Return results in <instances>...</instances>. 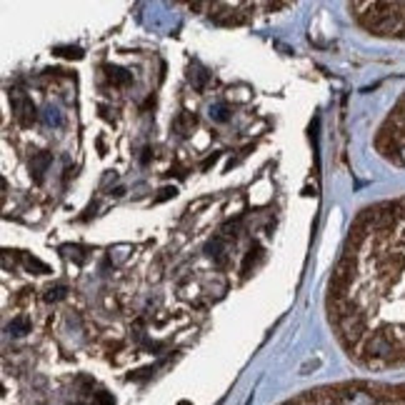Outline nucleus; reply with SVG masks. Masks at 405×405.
Masks as SVG:
<instances>
[{
	"label": "nucleus",
	"instance_id": "obj_1",
	"mask_svg": "<svg viewBox=\"0 0 405 405\" xmlns=\"http://www.w3.org/2000/svg\"><path fill=\"white\" fill-rule=\"evenodd\" d=\"M286 405H405V395L390 388L373 385H338L310 390Z\"/></svg>",
	"mask_w": 405,
	"mask_h": 405
},
{
	"label": "nucleus",
	"instance_id": "obj_2",
	"mask_svg": "<svg viewBox=\"0 0 405 405\" xmlns=\"http://www.w3.org/2000/svg\"><path fill=\"white\" fill-rule=\"evenodd\" d=\"M13 113H15V120H18L20 126L23 128H30L33 126V123H36V105H33V103L28 101V98L23 96V93H18V90H15V93H13Z\"/></svg>",
	"mask_w": 405,
	"mask_h": 405
},
{
	"label": "nucleus",
	"instance_id": "obj_3",
	"mask_svg": "<svg viewBox=\"0 0 405 405\" xmlns=\"http://www.w3.org/2000/svg\"><path fill=\"white\" fill-rule=\"evenodd\" d=\"M105 75L108 80L113 85H131L133 83V75L123 68H115V66H105Z\"/></svg>",
	"mask_w": 405,
	"mask_h": 405
},
{
	"label": "nucleus",
	"instance_id": "obj_4",
	"mask_svg": "<svg viewBox=\"0 0 405 405\" xmlns=\"http://www.w3.org/2000/svg\"><path fill=\"white\" fill-rule=\"evenodd\" d=\"M50 163H53V155H48V153H40V155H36V158H33L30 168H33V173H36V180H38V183H40V180H43V173L48 170Z\"/></svg>",
	"mask_w": 405,
	"mask_h": 405
},
{
	"label": "nucleus",
	"instance_id": "obj_5",
	"mask_svg": "<svg viewBox=\"0 0 405 405\" xmlns=\"http://www.w3.org/2000/svg\"><path fill=\"white\" fill-rule=\"evenodd\" d=\"M208 256L213 258L218 265H226V260H228V248H226V243H223L221 238L218 240H213V243L208 245Z\"/></svg>",
	"mask_w": 405,
	"mask_h": 405
},
{
	"label": "nucleus",
	"instance_id": "obj_6",
	"mask_svg": "<svg viewBox=\"0 0 405 405\" xmlns=\"http://www.w3.org/2000/svg\"><path fill=\"white\" fill-rule=\"evenodd\" d=\"M188 78H191V83H193V88H196V90H202V88H205V83L210 80V75L202 71L200 66H193L191 68V75H188Z\"/></svg>",
	"mask_w": 405,
	"mask_h": 405
},
{
	"label": "nucleus",
	"instance_id": "obj_7",
	"mask_svg": "<svg viewBox=\"0 0 405 405\" xmlns=\"http://www.w3.org/2000/svg\"><path fill=\"white\" fill-rule=\"evenodd\" d=\"M20 260H23V265L28 270H38V273H50L48 265H45L43 260H38V258H33V256H25V253H23V256H20Z\"/></svg>",
	"mask_w": 405,
	"mask_h": 405
},
{
	"label": "nucleus",
	"instance_id": "obj_8",
	"mask_svg": "<svg viewBox=\"0 0 405 405\" xmlns=\"http://www.w3.org/2000/svg\"><path fill=\"white\" fill-rule=\"evenodd\" d=\"M196 126V118L193 115H180L178 120H175V128L180 131V135H188V131Z\"/></svg>",
	"mask_w": 405,
	"mask_h": 405
},
{
	"label": "nucleus",
	"instance_id": "obj_9",
	"mask_svg": "<svg viewBox=\"0 0 405 405\" xmlns=\"http://www.w3.org/2000/svg\"><path fill=\"white\" fill-rule=\"evenodd\" d=\"M43 298L48 300V303H53V300H63V298H66V286L48 288V290H45V295H43Z\"/></svg>",
	"mask_w": 405,
	"mask_h": 405
},
{
	"label": "nucleus",
	"instance_id": "obj_10",
	"mask_svg": "<svg viewBox=\"0 0 405 405\" xmlns=\"http://www.w3.org/2000/svg\"><path fill=\"white\" fill-rule=\"evenodd\" d=\"M28 328H30L28 318H18V321H13V325H10V330H13V333H15V335H23Z\"/></svg>",
	"mask_w": 405,
	"mask_h": 405
},
{
	"label": "nucleus",
	"instance_id": "obj_11",
	"mask_svg": "<svg viewBox=\"0 0 405 405\" xmlns=\"http://www.w3.org/2000/svg\"><path fill=\"white\" fill-rule=\"evenodd\" d=\"M55 53L63 55V58H75V60L83 58V50H80V48H58Z\"/></svg>",
	"mask_w": 405,
	"mask_h": 405
},
{
	"label": "nucleus",
	"instance_id": "obj_12",
	"mask_svg": "<svg viewBox=\"0 0 405 405\" xmlns=\"http://www.w3.org/2000/svg\"><path fill=\"white\" fill-rule=\"evenodd\" d=\"M210 115H213L215 120H228V108L226 105H215V108H210Z\"/></svg>",
	"mask_w": 405,
	"mask_h": 405
},
{
	"label": "nucleus",
	"instance_id": "obj_13",
	"mask_svg": "<svg viewBox=\"0 0 405 405\" xmlns=\"http://www.w3.org/2000/svg\"><path fill=\"white\" fill-rule=\"evenodd\" d=\"M258 253H260V248H258V245H253L251 253H248V258H245V263H243V273H248V270H251V263L258 258Z\"/></svg>",
	"mask_w": 405,
	"mask_h": 405
},
{
	"label": "nucleus",
	"instance_id": "obj_14",
	"mask_svg": "<svg viewBox=\"0 0 405 405\" xmlns=\"http://www.w3.org/2000/svg\"><path fill=\"white\" fill-rule=\"evenodd\" d=\"M63 251H68L66 256L75 258L78 263H83V260H85V256H83V253H80V248H73V245H66V248H63Z\"/></svg>",
	"mask_w": 405,
	"mask_h": 405
},
{
	"label": "nucleus",
	"instance_id": "obj_15",
	"mask_svg": "<svg viewBox=\"0 0 405 405\" xmlns=\"http://www.w3.org/2000/svg\"><path fill=\"white\" fill-rule=\"evenodd\" d=\"M45 123H50V126H58L60 123V115H58V110H53V108H48V113H45Z\"/></svg>",
	"mask_w": 405,
	"mask_h": 405
},
{
	"label": "nucleus",
	"instance_id": "obj_16",
	"mask_svg": "<svg viewBox=\"0 0 405 405\" xmlns=\"http://www.w3.org/2000/svg\"><path fill=\"white\" fill-rule=\"evenodd\" d=\"M173 196H175V188H163L161 196L155 198L153 202H163V200H168V198H173Z\"/></svg>",
	"mask_w": 405,
	"mask_h": 405
},
{
	"label": "nucleus",
	"instance_id": "obj_17",
	"mask_svg": "<svg viewBox=\"0 0 405 405\" xmlns=\"http://www.w3.org/2000/svg\"><path fill=\"white\" fill-rule=\"evenodd\" d=\"M215 161H218V155H213V158H208V161L202 163V170H208L210 165H215Z\"/></svg>",
	"mask_w": 405,
	"mask_h": 405
},
{
	"label": "nucleus",
	"instance_id": "obj_18",
	"mask_svg": "<svg viewBox=\"0 0 405 405\" xmlns=\"http://www.w3.org/2000/svg\"><path fill=\"white\" fill-rule=\"evenodd\" d=\"M398 158H400V163H403V165H405V145L398 150Z\"/></svg>",
	"mask_w": 405,
	"mask_h": 405
}]
</instances>
